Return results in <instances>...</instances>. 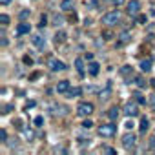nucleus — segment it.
<instances>
[{
	"label": "nucleus",
	"instance_id": "obj_1",
	"mask_svg": "<svg viewBox=\"0 0 155 155\" xmlns=\"http://www.w3.org/2000/svg\"><path fill=\"white\" fill-rule=\"evenodd\" d=\"M119 18H120L119 11H108V13L102 17V24H106L108 28H111V26H115V24L119 22Z\"/></svg>",
	"mask_w": 155,
	"mask_h": 155
},
{
	"label": "nucleus",
	"instance_id": "obj_2",
	"mask_svg": "<svg viewBox=\"0 0 155 155\" xmlns=\"http://www.w3.org/2000/svg\"><path fill=\"white\" fill-rule=\"evenodd\" d=\"M93 104L91 102H81L79 106H77V113H79L81 117H88V115H91L93 113Z\"/></svg>",
	"mask_w": 155,
	"mask_h": 155
},
{
	"label": "nucleus",
	"instance_id": "obj_3",
	"mask_svg": "<svg viewBox=\"0 0 155 155\" xmlns=\"http://www.w3.org/2000/svg\"><path fill=\"white\" fill-rule=\"evenodd\" d=\"M115 131H117V126H115L113 122H110V124H102V126L99 128L101 137H113Z\"/></svg>",
	"mask_w": 155,
	"mask_h": 155
},
{
	"label": "nucleus",
	"instance_id": "obj_4",
	"mask_svg": "<svg viewBox=\"0 0 155 155\" xmlns=\"http://www.w3.org/2000/svg\"><path fill=\"white\" fill-rule=\"evenodd\" d=\"M48 68L51 71H64L66 69V64L62 60H58V58H49L48 60Z\"/></svg>",
	"mask_w": 155,
	"mask_h": 155
},
{
	"label": "nucleus",
	"instance_id": "obj_5",
	"mask_svg": "<svg viewBox=\"0 0 155 155\" xmlns=\"http://www.w3.org/2000/svg\"><path fill=\"white\" fill-rule=\"evenodd\" d=\"M126 8H128L126 11H128L130 17H137L139 15V9H140V2H139V0H130Z\"/></svg>",
	"mask_w": 155,
	"mask_h": 155
},
{
	"label": "nucleus",
	"instance_id": "obj_6",
	"mask_svg": "<svg viewBox=\"0 0 155 155\" xmlns=\"http://www.w3.org/2000/svg\"><path fill=\"white\" fill-rule=\"evenodd\" d=\"M135 144H137V137H135L133 133H126V135L122 137V146H124L126 150H131Z\"/></svg>",
	"mask_w": 155,
	"mask_h": 155
},
{
	"label": "nucleus",
	"instance_id": "obj_7",
	"mask_svg": "<svg viewBox=\"0 0 155 155\" xmlns=\"http://www.w3.org/2000/svg\"><path fill=\"white\" fill-rule=\"evenodd\" d=\"M139 104L133 101V102H128L126 106H124V113L128 115V117H137L139 115V108H137Z\"/></svg>",
	"mask_w": 155,
	"mask_h": 155
},
{
	"label": "nucleus",
	"instance_id": "obj_8",
	"mask_svg": "<svg viewBox=\"0 0 155 155\" xmlns=\"http://www.w3.org/2000/svg\"><path fill=\"white\" fill-rule=\"evenodd\" d=\"M29 31H31V26H29L28 22H24V20H22V22L18 24V28H17V33H18V35H28Z\"/></svg>",
	"mask_w": 155,
	"mask_h": 155
},
{
	"label": "nucleus",
	"instance_id": "obj_9",
	"mask_svg": "<svg viewBox=\"0 0 155 155\" xmlns=\"http://www.w3.org/2000/svg\"><path fill=\"white\" fill-rule=\"evenodd\" d=\"M120 75H122V77H126L128 82H131L133 77L130 79V75H133V68H131V66H122V68H120Z\"/></svg>",
	"mask_w": 155,
	"mask_h": 155
},
{
	"label": "nucleus",
	"instance_id": "obj_10",
	"mask_svg": "<svg viewBox=\"0 0 155 155\" xmlns=\"http://www.w3.org/2000/svg\"><path fill=\"white\" fill-rule=\"evenodd\" d=\"M57 91L58 93H68L69 91V81H60L57 84Z\"/></svg>",
	"mask_w": 155,
	"mask_h": 155
},
{
	"label": "nucleus",
	"instance_id": "obj_11",
	"mask_svg": "<svg viewBox=\"0 0 155 155\" xmlns=\"http://www.w3.org/2000/svg\"><path fill=\"white\" fill-rule=\"evenodd\" d=\"M131 97H133V101H135V102H137L139 106H144V104H146V97H144V95H142L140 91H135V93H133Z\"/></svg>",
	"mask_w": 155,
	"mask_h": 155
},
{
	"label": "nucleus",
	"instance_id": "obj_12",
	"mask_svg": "<svg viewBox=\"0 0 155 155\" xmlns=\"http://www.w3.org/2000/svg\"><path fill=\"white\" fill-rule=\"evenodd\" d=\"M75 8V2H73V0H62V2H60V9L62 11H71Z\"/></svg>",
	"mask_w": 155,
	"mask_h": 155
},
{
	"label": "nucleus",
	"instance_id": "obj_13",
	"mask_svg": "<svg viewBox=\"0 0 155 155\" xmlns=\"http://www.w3.org/2000/svg\"><path fill=\"white\" fill-rule=\"evenodd\" d=\"M75 69L79 71L81 77H84V60L82 58H75Z\"/></svg>",
	"mask_w": 155,
	"mask_h": 155
},
{
	"label": "nucleus",
	"instance_id": "obj_14",
	"mask_svg": "<svg viewBox=\"0 0 155 155\" xmlns=\"http://www.w3.org/2000/svg\"><path fill=\"white\" fill-rule=\"evenodd\" d=\"M130 40H131V33L130 31H122L119 35V44H128Z\"/></svg>",
	"mask_w": 155,
	"mask_h": 155
},
{
	"label": "nucleus",
	"instance_id": "obj_15",
	"mask_svg": "<svg viewBox=\"0 0 155 155\" xmlns=\"http://www.w3.org/2000/svg\"><path fill=\"white\" fill-rule=\"evenodd\" d=\"M99 69H101V66H99L97 62H90V64H88V71H90V75L97 77V75H99Z\"/></svg>",
	"mask_w": 155,
	"mask_h": 155
},
{
	"label": "nucleus",
	"instance_id": "obj_16",
	"mask_svg": "<svg viewBox=\"0 0 155 155\" xmlns=\"http://www.w3.org/2000/svg\"><path fill=\"white\" fill-rule=\"evenodd\" d=\"M139 130H140V133H146V131L150 130V120H148L146 117H142V119H140V124H139Z\"/></svg>",
	"mask_w": 155,
	"mask_h": 155
},
{
	"label": "nucleus",
	"instance_id": "obj_17",
	"mask_svg": "<svg viewBox=\"0 0 155 155\" xmlns=\"http://www.w3.org/2000/svg\"><path fill=\"white\" fill-rule=\"evenodd\" d=\"M69 99H73V97H81L82 95V88H69V91L66 93Z\"/></svg>",
	"mask_w": 155,
	"mask_h": 155
},
{
	"label": "nucleus",
	"instance_id": "obj_18",
	"mask_svg": "<svg viewBox=\"0 0 155 155\" xmlns=\"http://www.w3.org/2000/svg\"><path fill=\"white\" fill-rule=\"evenodd\" d=\"M119 113H120V110H119L117 106H113V108H110V111H108V117H110L111 120H117V119H119Z\"/></svg>",
	"mask_w": 155,
	"mask_h": 155
},
{
	"label": "nucleus",
	"instance_id": "obj_19",
	"mask_svg": "<svg viewBox=\"0 0 155 155\" xmlns=\"http://www.w3.org/2000/svg\"><path fill=\"white\" fill-rule=\"evenodd\" d=\"M135 84H137V88H146L148 86V82H146V79H144V77L142 75H139V77H135Z\"/></svg>",
	"mask_w": 155,
	"mask_h": 155
},
{
	"label": "nucleus",
	"instance_id": "obj_20",
	"mask_svg": "<svg viewBox=\"0 0 155 155\" xmlns=\"http://www.w3.org/2000/svg\"><path fill=\"white\" fill-rule=\"evenodd\" d=\"M31 42H33V46H37V48H44V38H42L40 35H35V37L31 38Z\"/></svg>",
	"mask_w": 155,
	"mask_h": 155
},
{
	"label": "nucleus",
	"instance_id": "obj_21",
	"mask_svg": "<svg viewBox=\"0 0 155 155\" xmlns=\"http://www.w3.org/2000/svg\"><path fill=\"white\" fill-rule=\"evenodd\" d=\"M140 69H142L144 73H148V71L151 69V58H146V60H142V62H140Z\"/></svg>",
	"mask_w": 155,
	"mask_h": 155
},
{
	"label": "nucleus",
	"instance_id": "obj_22",
	"mask_svg": "<svg viewBox=\"0 0 155 155\" xmlns=\"http://www.w3.org/2000/svg\"><path fill=\"white\" fill-rule=\"evenodd\" d=\"M66 40V33L64 31H57L55 33V44H62Z\"/></svg>",
	"mask_w": 155,
	"mask_h": 155
},
{
	"label": "nucleus",
	"instance_id": "obj_23",
	"mask_svg": "<svg viewBox=\"0 0 155 155\" xmlns=\"http://www.w3.org/2000/svg\"><path fill=\"white\" fill-rule=\"evenodd\" d=\"M102 38H104V40H111V38H113V33H111L110 29H104V31H102Z\"/></svg>",
	"mask_w": 155,
	"mask_h": 155
},
{
	"label": "nucleus",
	"instance_id": "obj_24",
	"mask_svg": "<svg viewBox=\"0 0 155 155\" xmlns=\"http://www.w3.org/2000/svg\"><path fill=\"white\" fill-rule=\"evenodd\" d=\"M0 142H8V131L4 128L0 130Z\"/></svg>",
	"mask_w": 155,
	"mask_h": 155
},
{
	"label": "nucleus",
	"instance_id": "obj_25",
	"mask_svg": "<svg viewBox=\"0 0 155 155\" xmlns=\"http://www.w3.org/2000/svg\"><path fill=\"white\" fill-rule=\"evenodd\" d=\"M0 24H2V26H8V24H9V17L2 13V15H0Z\"/></svg>",
	"mask_w": 155,
	"mask_h": 155
},
{
	"label": "nucleus",
	"instance_id": "obj_26",
	"mask_svg": "<svg viewBox=\"0 0 155 155\" xmlns=\"http://www.w3.org/2000/svg\"><path fill=\"white\" fill-rule=\"evenodd\" d=\"M18 17H20V20H26V18L29 17V9H22V11L18 13Z\"/></svg>",
	"mask_w": 155,
	"mask_h": 155
},
{
	"label": "nucleus",
	"instance_id": "obj_27",
	"mask_svg": "<svg viewBox=\"0 0 155 155\" xmlns=\"http://www.w3.org/2000/svg\"><path fill=\"white\" fill-rule=\"evenodd\" d=\"M148 106H150V108L155 111V95H151V97L148 99Z\"/></svg>",
	"mask_w": 155,
	"mask_h": 155
},
{
	"label": "nucleus",
	"instance_id": "obj_28",
	"mask_svg": "<svg viewBox=\"0 0 155 155\" xmlns=\"http://www.w3.org/2000/svg\"><path fill=\"white\" fill-rule=\"evenodd\" d=\"M88 8H90V9L99 8V0H90V2H88Z\"/></svg>",
	"mask_w": 155,
	"mask_h": 155
},
{
	"label": "nucleus",
	"instance_id": "obj_29",
	"mask_svg": "<svg viewBox=\"0 0 155 155\" xmlns=\"http://www.w3.org/2000/svg\"><path fill=\"white\" fill-rule=\"evenodd\" d=\"M146 20H148L146 15H137V22H139V24H146Z\"/></svg>",
	"mask_w": 155,
	"mask_h": 155
},
{
	"label": "nucleus",
	"instance_id": "obj_30",
	"mask_svg": "<svg viewBox=\"0 0 155 155\" xmlns=\"http://www.w3.org/2000/svg\"><path fill=\"white\" fill-rule=\"evenodd\" d=\"M62 22H64V18H62V17H58V15L53 18V24H55V26H62Z\"/></svg>",
	"mask_w": 155,
	"mask_h": 155
},
{
	"label": "nucleus",
	"instance_id": "obj_31",
	"mask_svg": "<svg viewBox=\"0 0 155 155\" xmlns=\"http://www.w3.org/2000/svg\"><path fill=\"white\" fill-rule=\"evenodd\" d=\"M46 24H48V18H46V15H42V17H40V24H38V28H46Z\"/></svg>",
	"mask_w": 155,
	"mask_h": 155
},
{
	"label": "nucleus",
	"instance_id": "obj_32",
	"mask_svg": "<svg viewBox=\"0 0 155 155\" xmlns=\"http://www.w3.org/2000/svg\"><path fill=\"white\" fill-rule=\"evenodd\" d=\"M91 126H93V122H91V120H90V119H88V120H84V122H82V128H84V130H90V128H91Z\"/></svg>",
	"mask_w": 155,
	"mask_h": 155
},
{
	"label": "nucleus",
	"instance_id": "obj_33",
	"mask_svg": "<svg viewBox=\"0 0 155 155\" xmlns=\"http://www.w3.org/2000/svg\"><path fill=\"white\" fill-rule=\"evenodd\" d=\"M24 64L31 66V64H33V58H31V57H24Z\"/></svg>",
	"mask_w": 155,
	"mask_h": 155
},
{
	"label": "nucleus",
	"instance_id": "obj_34",
	"mask_svg": "<svg viewBox=\"0 0 155 155\" xmlns=\"http://www.w3.org/2000/svg\"><path fill=\"white\" fill-rule=\"evenodd\" d=\"M102 151H106V153H115V150H113V148H110V146H104V148H102Z\"/></svg>",
	"mask_w": 155,
	"mask_h": 155
},
{
	"label": "nucleus",
	"instance_id": "obj_35",
	"mask_svg": "<svg viewBox=\"0 0 155 155\" xmlns=\"http://www.w3.org/2000/svg\"><path fill=\"white\" fill-rule=\"evenodd\" d=\"M42 122H44V119H42V117H37V119H35V126H40Z\"/></svg>",
	"mask_w": 155,
	"mask_h": 155
},
{
	"label": "nucleus",
	"instance_id": "obj_36",
	"mask_svg": "<svg viewBox=\"0 0 155 155\" xmlns=\"http://www.w3.org/2000/svg\"><path fill=\"white\" fill-rule=\"evenodd\" d=\"M15 124H17V130H22V128H24V126H22V120H20V119H17V120H15Z\"/></svg>",
	"mask_w": 155,
	"mask_h": 155
},
{
	"label": "nucleus",
	"instance_id": "obj_37",
	"mask_svg": "<svg viewBox=\"0 0 155 155\" xmlns=\"http://www.w3.org/2000/svg\"><path fill=\"white\" fill-rule=\"evenodd\" d=\"M111 2H113L117 8H119V6H122V4H124V0H111Z\"/></svg>",
	"mask_w": 155,
	"mask_h": 155
},
{
	"label": "nucleus",
	"instance_id": "obj_38",
	"mask_svg": "<svg viewBox=\"0 0 155 155\" xmlns=\"http://www.w3.org/2000/svg\"><path fill=\"white\" fill-rule=\"evenodd\" d=\"M150 148H151V150H153V148H155V135H153V137H151V139H150Z\"/></svg>",
	"mask_w": 155,
	"mask_h": 155
},
{
	"label": "nucleus",
	"instance_id": "obj_39",
	"mask_svg": "<svg viewBox=\"0 0 155 155\" xmlns=\"http://www.w3.org/2000/svg\"><path fill=\"white\" fill-rule=\"evenodd\" d=\"M2 46H8V38H6V35H4V31H2Z\"/></svg>",
	"mask_w": 155,
	"mask_h": 155
},
{
	"label": "nucleus",
	"instance_id": "obj_40",
	"mask_svg": "<svg viewBox=\"0 0 155 155\" xmlns=\"http://www.w3.org/2000/svg\"><path fill=\"white\" fill-rule=\"evenodd\" d=\"M11 108H13L11 104H8V106H4V111H2V113H9V110H11Z\"/></svg>",
	"mask_w": 155,
	"mask_h": 155
},
{
	"label": "nucleus",
	"instance_id": "obj_41",
	"mask_svg": "<svg viewBox=\"0 0 155 155\" xmlns=\"http://www.w3.org/2000/svg\"><path fill=\"white\" fill-rule=\"evenodd\" d=\"M69 20H71V22H75V20H77V15H75V13H71V15H69Z\"/></svg>",
	"mask_w": 155,
	"mask_h": 155
},
{
	"label": "nucleus",
	"instance_id": "obj_42",
	"mask_svg": "<svg viewBox=\"0 0 155 155\" xmlns=\"http://www.w3.org/2000/svg\"><path fill=\"white\" fill-rule=\"evenodd\" d=\"M84 58H86V60H91V58H93V53H86V57H84Z\"/></svg>",
	"mask_w": 155,
	"mask_h": 155
},
{
	"label": "nucleus",
	"instance_id": "obj_43",
	"mask_svg": "<svg viewBox=\"0 0 155 155\" xmlns=\"http://www.w3.org/2000/svg\"><path fill=\"white\" fill-rule=\"evenodd\" d=\"M9 2H11V0H0V4H2V6H8Z\"/></svg>",
	"mask_w": 155,
	"mask_h": 155
}]
</instances>
